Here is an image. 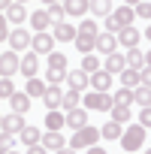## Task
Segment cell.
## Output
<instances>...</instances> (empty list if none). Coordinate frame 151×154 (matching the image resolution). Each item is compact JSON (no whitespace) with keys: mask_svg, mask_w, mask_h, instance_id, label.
<instances>
[{"mask_svg":"<svg viewBox=\"0 0 151 154\" xmlns=\"http://www.w3.org/2000/svg\"><path fill=\"white\" fill-rule=\"evenodd\" d=\"M139 79H142L145 88H151V66H142V69H139Z\"/></svg>","mask_w":151,"mask_h":154,"instance_id":"obj_43","label":"cell"},{"mask_svg":"<svg viewBox=\"0 0 151 154\" xmlns=\"http://www.w3.org/2000/svg\"><path fill=\"white\" fill-rule=\"evenodd\" d=\"M15 94V88H12V79H0V100H9Z\"/></svg>","mask_w":151,"mask_h":154,"instance_id":"obj_38","label":"cell"},{"mask_svg":"<svg viewBox=\"0 0 151 154\" xmlns=\"http://www.w3.org/2000/svg\"><path fill=\"white\" fill-rule=\"evenodd\" d=\"M66 79V72H60V69H45V82L48 85H57V82H63Z\"/></svg>","mask_w":151,"mask_h":154,"instance_id":"obj_39","label":"cell"},{"mask_svg":"<svg viewBox=\"0 0 151 154\" xmlns=\"http://www.w3.org/2000/svg\"><path fill=\"white\" fill-rule=\"evenodd\" d=\"M12 145H15L12 133H6V130H3V136H0V154H6V151H12Z\"/></svg>","mask_w":151,"mask_h":154,"instance_id":"obj_40","label":"cell"},{"mask_svg":"<svg viewBox=\"0 0 151 154\" xmlns=\"http://www.w3.org/2000/svg\"><path fill=\"white\" fill-rule=\"evenodd\" d=\"M9 6H12V0H0V12H6Z\"/></svg>","mask_w":151,"mask_h":154,"instance_id":"obj_48","label":"cell"},{"mask_svg":"<svg viewBox=\"0 0 151 154\" xmlns=\"http://www.w3.org/2000/svg\"><path fill=\"white\" fill-rule=\"evenodd\" d=\"M18 3H27V0H18Z\"/></svg>","mask_w":151,"mask_h":154,"instance_id":"obj_56","label":"cell"},{"mask_svg":"<svg viewBox=\"0 0 151 154\" xmlns=\"http://www.w3.org/2000/svg\"><path fill=\"white\" fill-rule=\"evenodd\" d=\"M82 69L91 75V72H97V69H100V60H97L94 54H85V60H82Z\"/></svg>","mask_w":151,"mask_h":154,"instance_id":"obj_36","label":"cell"},{"mask_svg":"<svg viewBox=\"0 0 151 154\" xmlns=\"http://www.w3.org/2000/svg\"><path fill=\"white\" fill-rule=\"evenodd\" d=\"M97 139H100V127H79V130H76L72 133V139L66 142L69 148H76V151H79V148H91V145H97Z\"/></svg>","mask_w":151,"mask_h":154,"instance_id":"obj_1","label":"cell"},{"mask_svg":"<svg viewBox=\"0 0 151 154\" xmlns=\"http://www.w3.org/2000/svg\"><path fill=\"white\" fill-rule=\"evenodd\" d=\"M18 136H21V142H24L27 148H30V145H39V142H42V133H39L36 127H24V130H21Z\"/></svg>","mask_w":151,"mask_h":154,"instance_id":"obj_25","label":"cell"},{"mask_svg":"<svg viewBox=\"0 0 151 154\" xmlns=\"http://www.w3.org/2000/svg\"><path fill=\"white\" fill-rule=\"evenodd\" d=\"M30 24H33L36 33H42V30H48L51 18H48V12H33V15H30Z\"/></svg>","mask_w":151,"mask_h":154,"instance_id":"obj_26","label":"cell"},{"mask_svg":"<svg viewBox=\"0 0 151 154\" xmlns=\"http://www.w3.org/2000/svg\"><path fill=\"white\" fill-rule=\"evenodd\" d=\"M103 27H106V33H115V36H118V30H121V24H118V18H115V15H106Z\"/></svg>","mask_w":151,"mask_h":154,"instance_id":"obj_41","label":"cell"},{"mask_svg":"<svg viewBox=\"0 0 151 154\" xmlns=\"http://www.w3.org/2000/svg\"><path fill=\"white\" fill-rule=\"evenodd\" d=\"M88 154H106V151H103V148H97V145H91V148H88Z\"/></svg>","mask_w":151,"mask_h":154,"instance_id":"obj_50","label":"cell"},{"mask_svg":"<svg viewBox=\"0 0 151 154\" xmlns=\"http://www.w3.org/2000/svg\"><path fill=\"white\" fill-rule=\"evenodd\" d=\"M85 124H88V112H85V109H72V112H66V127L79 130V127H85Z\"/></svg>","mask_w":151,"mask_h":154,"instance_id":"obj_17","label":"cell"},{"mask_svg":"<svg viewBox=\"0 0 151 154\" xmlns=\"http://www.w3.org/2000/svg\"><path fill=\"white\" fill-rule=\"evenodd\" d=\"M66 82H69L72 91H85V88L91 85V75H88L85 69H69V72H66Z\"/></svg>","mask_w":151,"mask_h":154,"instance_id":"obj_7","label":"cell"},{"mask_svg":"<svg viewBox=\"0 0 151 154\" xmlns=\"http://www.w3.org/2000/svg\"><path fill=\"white\" fill-rule=\"evenodd\" d=\"M127 66L130 69H142L145 66V51H139V48H127Z\"/></svg>","mask_w":151,"mask_h":154,"instance_id":"obj_22","label":"cell"},{"mask_svg":"<svg viewBox=\"0 0 151 154\" xmlns=\"http://www.w3.org/2000/svg\"><path fill=\"white\" fill-rule=\"evenodd\" d=\"M82 103H85L88 109L103 112V109H112V106H115V97H109V94H103V91H91V94H85Z\"/></svg>","mask_w":151,"mask_h":154,"instance_id":"obj_3","label":"cell"},{"mask_svg":"<svg viewBox=\"0 0 151 154\" xmlns=\"http://www.w3.org/2000/svg\"><path fill=\"white\" fill-rule=\"evenodd\" d=\"M91 88L109 94V88H112V72H109V69H97V72H91Z\"/></svg>","mask_w":151,"mask_h":154,"instance_id":"obj_6","label":"cell"},{"mask_svg":"<svg viewBox=\"0 0 151 154\" xmlns=\"http://www.w3.org/2000/svg\"><path fill=\"white\" fill-rule=\"evenodd\" d=\"M9 103H12V112H18V115H24V112H30V94L24 91V94H12L9 97Z\"/></svg>","mask_w":151,"mask_h":154,"instance_id":"obj_14","label":"cell"},{"mask_svg":"<svg viewBox=\"0 0 151 154\" xmlns=\"http://www.w3.org/2000/svg\"><path fill=\"white\" fill-rule=\"evenodd\" d=\"M63 9L66 15H85L91 9V0H63Z\"/></svg>","mask_w":151,"mask_h":154,"instance_id":"obj_16","label":"cell"},{"mask_svg":"<svg viewBox=\"0 0 151 154\" xmlns=\"http://www.w3.org/2000/svg\"><path fill=\"white\" fill-rule=\"evenodd\" d=\"M9 45H12V51L27 48V45H30V33H27V30H9Z\"/></svg>","mask_w":151,"mask_h":154,"instance_id":"obj_12","label":"cell"},{"mask_svg":"<svg viewBox=\"0 0 151 154\" xmlns=\"http://www.w3.org/2000/svg\"><path fill=\"white\" fill-rule=\"evenodd\" d=\"M60 100H63V91H60L57 85H48V88H45V94H42V103H45L48 109H57V106H60Z\"/></svg>","mask_w":151,"mask_h":154,"instance_id":"obj_13","label":"cell"},{"mask_svg":"<svg viewBox=\"0 0 151 154\" xmlns=\"http://www.w3.org/2000/svg\"><path fill=\"white\" fill-rule=\"evenodd\" d=\"M142 142H145V127H142V124H136V127H127V130L121 133V148H124L127 154L139 151V148H142Z\"/></svg>","mask_w":151,"mask_h":154,"instance_id":"obj_2","label":"cell"},{"mask_svg":"<svg viewBox=\"0 0 151 154\" xmlns=\"http://www.w3.org/2000/svg\"><path fill=\"white\" fill-rule=\"evenodd\" d=\"M121 133H124V130H121V124H118V121H106V124H103V130H100V136H103V139H121Z\"/></svg>","mask_w":151,"mask_h":154,"instance_id":"obj_28","label":"cell"},{"mask_svg":"<svg viewBox=\"0 0 151 154\" xmlns=\"http://www.w3.org/2000/svg\"><path fill=\"white\" fill-rule=\"evenodd\" d=\"M42 145L54 154V151H60V148H66V139L60 136V130H48L45 136H42Z\"/></svg>","mask_w":151,"mask_h":154,"instance_id":"obj_9","label":"cell"},{"mask_svg":"<svg viewBox=\"0 0 151 154\" xmlns=\"http://www.w3.org/2000/svg\"><path fill=\"white\" fill-rule=\"evenodd\" d=\"M42 3H45V6H51V3H57V0H42Z\"/></svg>","mask_w":151,"mask_h":154,"instance_id":"obj_53","label":"cell"},{"mask_svg":"<svg viewBox=\"0 0 151 154\" xmlns=\"http://www.w3.org/2000/svg\"><path fill=\"white\" fill-rule=\"evenodd\" d=\"M118 75H121V85H124V88H133V91H136V88L142 85L139 69H130V66H127V69H124V72H118Z\"/></svg>","mask_w":151,"mask_h":154,"instance_id":"obj_18","label":"cell"},{"mask_svg":"<svg viewBox=\"0 0 151 154\" xmlns=\"http://www.w3.org/2000/svg\"><path fill=\"white\" fill-rule=\"evenodd\" d=\"M54 39H60V42H72L76 39V27L72 24H54Z\"/></svg>","mask_w":151,"mask_h":154,"instance_id":"obj_21","label":"cell"},{"mask_svg":"<svg viewBox=\"0 0 151 154\" xmlns=\"http://www.w3.org/2000/svg\"><path fill=\"white\" fill-rule=\"evenodd\" d=\"M139 124H142V127H151V106H145V109H142V115H139Z\"/></svg>","mask_w":151,"mask_h":154,"instance_id":"obj_45","label":"cell"},{"mask_svg":"<svg viewBox=\"0 0 151 154\" xmlns=\"http://www.w3.org/2000/svg\"><path fill=\"white\" fill-rule=\"evenodd\" d=\"M112 121H118V124H127V121H130V106H121V103H115V106H112Z\"/></svg>","mask_w":151,"mask_h":154,"instance_id":"obj_30","label":"cell"},{"mask_svg":"<svg viewBox=\"0 0 151 154\" xmlns=\"http://www.w3.org/2000/svg\"><path fill=\"white\" fill-rule=\"evenodd\" d=\"M27 154H48V148L39 142V145H30V151H27Z\"/></svg>","mask_w":151,"mask_h":154,"instance_id":"obj_47","label":"cell"},{"mask_svg":"<svg viewBox=\"0 0 151 154\" xmlns=\"http://www.w3.org/2000/svg\"><path fill=\"white\" fill-rule=\"evenodd\" d=\"M63 124H66V115H60V112L48 109V115H45V127H48V130H60Z\"/></svg>","mask_w":151,"mask_h":154,"instance_id":"obj_27","label":"cell"},{"mask_svg":"<svg viewBox=\"0 0 151 154\" xmlns=\"http://www.w3.org/2000/svg\"><path fill=\"white\" fill-rule=\"evenodd\" d=\"M27 18V9L21 6V3H12L9 9H6V21H12V24H21Z\"/></svg>","mask_w":151,"mask_h":154,"instance_id":"obj_23","label":"cell"},{"mask_svg":"<svg viewBox=\"0 0 151 154\" xmlns=\"http://www.w3.org/2000/svg\"><path fill=\"white\" fill-rule=\"evenodd\" d=\"M145 36H148V42H151V27H148V30H145Z\"/></svg>","mask_w":151,"mask_h":154,"instance_id":"obj_54","label":"cell"},{"mask_svg":"<svg viewBox=\"0 0 151 154\" xmlns=\"http://www.w3.org/2000/svg\"><path fill=\"white\" fill-rule=\"evenodd\" d=\"M145 66H151V51H145Z\"/></svg>","mask_w":151,"mask_h":154,"instance_id":"obj_51","label":"cell"},{"mask_svg":"<svg viewBox=\"0 0 151 154\" xmlns=\"http://www.w3.org/2000/svg\"><path fill=\"white\" fill-rule=\"evenodd\" d=\"M115 45H118V36L115 33H97V51H103V54H115Z\"/></svg>","mask_w":151,"mask_h":154,"instance_id":"obj_8","label":"cell"},{"mask_svg":"<svg viewBox=\"0 0 151 154\" xmlns=\"http://www.w3.org/2000/svg\"><path fill=\"white\" fill-rule=\"evenodd\" d=\"M45 88H48V85H45V82H39L36 75H33V79H27V94H30V97H42V94H45Z\"/></svg>","mask_w":151,"mask_h":154,"instance_id":"obj_32","label":"cell"},{"mask_svg":"<svg viewBox=\"0 0 151 154\" xmlns=\"http://www.w3.org/2000/svg\"><path fill=\"white\" fill-rule=\"evenodd\" d=\"M18 69H21V60H18L15 51H3L0 54V79H9V75L18 72Z\"/></svg>","mask_w":151,"mask_h":154,"instance_id":"obj_4","label":"cell"},{"mask_svg":"<svg viewBox=\"0 0 151 154\" xmlns=\"http://www.w3.org/2000/svg\"><path fill=\"white\" fill-rule=\"evenodd\" d=\"M124 3H127V6H136V3H142V0H124Z\"/></svg>","mask_w":151,"mask_h":154,"instance_id":"obj_52","label":"cell"},{"mask_svg":"<svg viewBox=\"0 0 151 154\" xmlns=\"http://www.w3.org/2000/svg\"><path fill=\"white\" fill-rule=\"evenodd\" d=\"M106 69L109 72H124L127 69V57L124 54H109L106 57Z\"/></svg>","mask_w":151,"mask_h":154,"instance_id":"obj_24","label":"cell"},{"mask_svg":"<svg viewBox=\"0 0 151 154\" xmlns=\"http://www.w3.org/2000/svg\"><path fill=\"white\" fill-rule=\"evenodd\" d=\"M45 12H48V18H51L54 24H60V21H63V15H66V9H63V6H54V3H51Z\"/></svg>","mask_w":151,"mask_h":154,"instance_id":"obj_35","label":"cell"},{"mask_svg":"<svg viewBox=\"0 0 151 154\" xmlns=\"http://www.w3.org/2000/svg\"><path fill=\"white\" fill-rule=\"evenodd\" d=\"M6 154H15V151H6Z\"/></svg>","mask_w":151,"mask_h":154,"instance_id":"obj_57","label":"cell"},{"mask_svg":"<svg viewBox=\"0 0 151 154\" xmlns=\"http://www.w3.org/2000/svg\"><path fill=\"white\" fill-rule=\"evenodd\" d=\"M60 109H66V112L79 109V91H69V94H63V100H60Z\"/></svg>","mask_w":151,"mask_h":154,"instance_id":"obj_34","label":"cell"},{"mask_svg":"<svg viewBox=\"0 0 151 154\" xmlns=\"http://www.w3.org/2000/svg\"><path fill=\"white\" fill-rule=\"evenodd\" d=\"M136 15H142V18H151V3H136Z\"/></svg>","mask_w":151,"mask_h":154,"instance_id":"obj_44","label":"cell"},{"mask_svg":"<svg viewBox=\"0 0 151 154\" xmlns=\"http://www.w3.org/2000/svg\"><path fill=\"white\" fill-rule=\"evenodd\" d=\"M30 48H33L36 54H51V51H54V36L42 30V33H36V36L30 39Z\"/></svg>","mask_w":151,"mask_h":154,"instance_id":"obj_5","label":"cell"},{"mask_svg":"<svg viewBox=\"0 0 151 154\" xmlns=\"http://www.w3.org/2000/svg\"><path fill=\"white\" fill-rule=\"evenodd\" d=\"M91 12H94V15H103V18H106V15L112 12V0H91Z\"/></svg>","mask_w":151,"mask_h":154,"instance_id":"obj_31","label":"cell"},{"mask_svg":"<svg viewBox=\"0 0 151 154\" xmlns=\"http://www.w3.org/2000/svg\"><path fill=\"white\" fill-rule=\"evenodd\" d=\"M79 33H91V36H97V21H91V18L82 21V24H79Z\"/></svg>","mask_w":151,"mask_h":154,"instance_id":"obj_42","label":"cell"},{"mask_svg":"<svg viewBox=\"0 0 151 154\" xmlns=\"http://www.w3.org/2000/svg\"><path fill=\"white\" fill-rule=\"evenodd\" d=\"M76 48H79L82 54H91L94 51V45H97V36H91V33H76Z\"/></svg>","mask_w":151,"mask_h":154,"instance_id":"obj_15","label":"cell"},{"mask_svg":"<svg viewBox=\"0 0 151 154\" xmlns=\"http://www.w3.org/2000/svg\"><path fill=\"white\" fill-rule=\"evenodd\" d=\"M6 36H9V30H6V15L0 12V42H3Z\"/></svg>","mask_w":151,"mask_h":154,"instance_id":"obj_46","label":"cell"},{"mask_svg":"<svg viewBox=\"0 0 151 154\" xmlns=\"http://www.w3.org/2000/svg\"><path fill=\"white\" fill-rule=\"evenodd\" d=\"M36 69H39L36 51H33V54H24V57H21V72L27 75V79H33V75H36Z\"/></svg>","mask_w":151,"mask_h":154,"instance_id":"obj_19","label":"cell"},{"mask_svg":"<svg viewBox=\"0 0 151 154\" xmlns=\"http://www.w3.org/2000/svg\"><path fill=\"white\" fill-rule=\"evenodd\" d=\"M24 127H27V124H24V115H18V112H12V115H6V118H3V130H6V133H12V136H15V133H21Z\"/></svg>","mask_w":151,"mask_h":154,"instance_id":"obj_10","label":"cell"},{"mask_svg":"<svg viewBox=\"0 0 151 154\" xmlns=\"http://www.w3.org/2000/svg\"><path fill=\"white\" fill-rule=\"evenodd\" d=\"M54 154H76V148H69V145H66V148H60V151H54Z\"/></svg>","mask_w":151,"mask_h":154,"instance_id":"obj_49","label":"cell"},{"mask_svg":"<svg viewBox=\"0 0 151 154\" xmlns=\"http://www.w3.org/2000/svg\"><path fill=\"white\" fill-rule=\"evenodd\" d=\"M118 42H121L124 48H136V45H139V30H133V27H121V30H118Z\"/></svg>","mask_w":151,"mask_h":154,"instance_id":"obj_11","label":"cell"},{"mask_svg":"<svg viewBox=\"0 0 151 154\" xmlns=\"http://www.w3.org/2000/svg\"><path fill=\"white\" fill-rule=\"evenodd\" d=\"M133 100H136V103H142V109H145V106H151V88L139 85V88L133 91Z\"/></svg>","mask_w":151,"mask_h":154,"instance_id":"obj_33","label":"cell"},{"mask_svg":"<svg viewBox=\"0 0 151 154\" xmlns=\"http://www.w3.org/2000/svg\"><path fill=\"white\" fill-rule=\"evenodd\" d=\"M0 127H3V118H0Z\"/></svg>","mask_w":151,"mask_h":154,"instance_id":"obj_55","label":"cell"},{"mask_svg":"<svg viewBox=\"0 0 151 154\" xmlns=\"http://www.w3.org/2000/svg\"><path fill=\"white\" fill-rule=\"evenodd\" d=\"M115 103H121V106H130V103H133V88H121V91L115 94Z\"/></svg>","mask_w":151,"mask_h":154,"instance_id":"obj_37","label":"cell"},{"mask_svg":"<svg viewBox=\"0 0 151 154\" xmlns=\"http://www.w3.org/2000/svg\"><path fill=\"white\" fill-rule=\"evenodd\" d=\"M145 154H151V151H145Z\"/></svg>","mask_w":151,"mask_h":154,"instance_id":"obj_58","label":"cell"},{"mask_svg":"<svg viewBox=\"0 0 151 154\" xmlns=\"http://www.w3.org/2000/svg\"><path fill=\"white\" fill-rule=\"evenodd\" d=\"M115 18H118V24H121V27H130V24H133V18H136V9H130V6L124 3V6H118V9H115Z\"/></svg>","mask_w":151,"mask_h":154,"instance_id":"obj_20","label":"cell"},{"mask_svg":"<svg viewBox=\"0 0 151 154\" xmlns=\"http://www.w3.org/2000/svg\"><path fill=\"white\" fill-rule=\"evenodd\" d=\"M48 69H60V72H66V54L51 51V54H48Z\"/></svg>","mask_w":151,"mask_h":154,"instance_id":"obj_29","label":"cell"}]
</instances>
